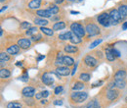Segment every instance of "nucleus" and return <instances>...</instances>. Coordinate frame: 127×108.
Returning a JSON list of instances; mask_svg holds the SVG:
<instances>
[{
  "label": "nucleus",
  "mask_w": 127,
  "mask_h": 108,
  "mask_svg": "<svg viewBox=\"0 0 127 108\" xmlns=\"http://www.w3.org/2000/svg\"><path fill=\"white\" fill-rule=\"evenodd\" d=\"M84 88V85L82 83H79V82H76L74 84V86L72 87V90L73 91H77V90H82Z\"/></svg>",
  "instance_id": "31"
},
{
  "label": "nucleus",
  "mask_w": 127,
  "mask_h": 108,
  "mask_svg": "<svg viewBox=\"0 0 127 108\" xmlns=\"http://www.w3.org/2000/svg\"><path fill=\"white\" fill-rule=\"evenodd\" d=\"M55 2L58 3V4H62V3L64 2V0H55Z\"/></svg>",
  "instance_id": "46"
},
{
  "label": "nucleus",
  "mask_w": 127,
  "mask_h": 108,
  "mask_svg": "<svg viewBox=\"0 0 127 108\" xmlns=\"http://www.w3.org/2000/svg\"><path fill=\"white\" fill-rule=\"evenodd\" d=\"M106 57H107V59L109 61H113L115 59V56L113 54L112 49H111V48H107L106 49Z\"/></svg>",
  "instance_id": "16"
},
{
  "label": "nucleus",
  "mask_w": 127,
  "mask_h": 108,
  "mask_svg": "<svg viewBox=\"0 0 127 108\" xmlns=\"http://www.w3.org/2000/svg\"><path fill=\"white\" fill-rule=\"evenodd\" d=\"M88 97V94L87 93H77V92H73L70 95V98L72 101H75V102H83L87 99Z\"/></svg>",
  "instance_id": "2"
},
{
  "label": "nucleus",
  "mask_w": 127,
  "mask_h": 108,
  "mask_svg": "<svg viewBox=\"0 0 127 108\" xmlns=\"http://www.w3.org/2000/svg\"><path fill=\"white\" fill-rule=\"evenodd\" d=\"M43 58H44V56H39V57L37 58V60L39 61V60H41V59H43Z\"/></svg>",
  "instance_id": "49"
},
{
  "label": "nucleus",
  "mask_w": 127,
  "mask_h": 108,
  "mask_svg": "<svg viewBox=\"0 0 127 108\" xmlns=\"http://www.w3.org/2000/svg\"><path fill=\"white\" fill-rule=\"evenodd\" d=\"M78 1H82V0H78Z\"/></svg>",
  "instance_id": "56"
},
{
  "label": "nucleus",
  "mask_w": 127,
  "mask_h": 108,
  "mask_svg": "<svg viewBox=\"0 0 127 108\" xmlns=\"http://www.w3.org/2000/svg\"><path fill=\"white\" fill-rule=\"evenodd\" d=\"M20 79H21L22 81H24V82H27V81L29 80V75H28V74L26 73V74H25L24 76H22V77L20 78Z\"/></svg>",
  "instance_id": "38"
},
{
  "label": "nucleus",
  "mask_w": 127,
  "mask_h": 108,
  "mask_svg": "<svg viewBox=\"0 0 127 108\" xmlns=\"http://www.w3.org/2000/svg\"><path fill=\"white\" fill-rule=\"evenodd\" d=\"M114 86L118 89H124L126 87V83L124 80H115L114 81Z\"/></svg>",
  "instance_id": "18"
},
{
  "label": "nucleus",
  "mask_w": 127,
  "mask_h": 108,
  "mask_svg": "<svg viewBox=\"0 0 127 108\" xmlns=\"http://www.w3.org/2000/svg\"><path fill=\"white\" fill-rule=\"evenodd\" d=\"M18 45L21 48H23V49H28L32 45V42L28 38H21V39L18 40Z\"/></svg>",
  "instance_id": "7"
},
{
  "label": "nucleus",
  "mask_w": 127,
  "mask_h": 108,
  "mask_svg": "<svg viewBox=\"0 0 127 108\" xmlns=\"http://www.w3.org/2000/svg\"><path fill=\"white\" fill-rule=\"evenodd\" d=\"M37 33V29L35 27H32V28H30L28 31H27V34L28 35H31V36H33Z\"/></svg>",
  "instance_id": "28"
},
{
  "label": "nucleus",
  "mask_w": 127,
  "mask_h": 108,
  "mask_svg": "<svg viewBox=\"0 0 127 108\" xmlns=\"http://www.w3.org/2000/svg\"><path fill=\"white\" fill-rule=\"evenodd\" d=\"M86 31L90 35H97V34L100 33V29L96 25H94V24H89L86 27Z\"/></svg>",
  "instance_id": "5"
},
{
  "label": "nucleus",
  "mask_w": 127,
  "mask_h": 108,
  "mask_svg": "<svg viewBox=\"0 0 127 108\" xmlns=\"http://www.w3.org/2000/svg\"><path fill=\"white\" fill-rule=\"evenodd\" d=\"M30 28H32V27H31V24L29 22H24L21 24V29H23V30H26V29L29 30Z\"/></svg>",
  "instance_id": "33"
},
{
  "label": "nucleus",
  "mask_w": 127,
  "mask_h": 108,
  "mask_svg": "<svg viewBox=\"0 0 127 108\" xmlns=\"http://www.w3.org/2000/svg\"><path fill=\"white\" fill-rule=\"evenodd\" d=\"M36 15L40 16V17H43V18H49L53 15L48 9H45V10H38L36 12Z\"/></svg>",
  "instance_id": "13"
},
{
  "label": "nucleus",
  "mask_w": 127,
  "mask_h": 108,
  "mask_svg": "<svg viewBox=\"0 0 127 108\" xmlns=\"http://www.w3.org/2000/svg\"><path fill=\"white\" fill-rule=\"evenodd\" d=\"M125 101L127 102V96H126V98H125Z\"/></svg>",
  "instance_id": "55"
},
{
  "label": "nucleus",
  "mask_w": 127,
  "mask_h": 108,
  "mask_svg": "<svg viewBox=\"0 0 127 108\" xmlns=\"http://www.w3.org/2000/svg\"><path fill=\"white\" fill-rule=\"evenodd\" d=\"M122 29H123V30H127V22H125V23L123 24V26H122Z\"/></svg>",
  "instance_id": "45"
},
{
  "label": "nucleus",
  "mask_w": 127,
  "mask_h": 108,
  "mask_svg": "<svg viewBox=\"0 0 127 108\" xmlns=\"http://www.w3.org/2000/svg\"><path fill=\"white\" fill-rule=\"evenodd\" d=\"M0 1H1L2 3H3V2H4V1H6V0H0Z\"/></svg>",
  "instance_id": "54"
},
{
  "label": "nucleus",
  "mask_w": 127,
  "mask_h": 108,
  "mask_svg": "<svg viewBox=\"0 0 127 108\" xmlns=\"http://www.w3.org/2000/svg\"><path fill=\"white\" fill-rule=\"evenodd\" d=\"M71 33H72V31L64 32V33H63V34H60V35H59V38H61L62 40H67V39H70V37H71Z\"/></svg>",
  "instance_id": "26"
},
{
  "label": "nucleus",
  "mask_w": 127,
  "mask_h": 108,
  "mask_svg": "<svg viewBox=\"0 0 127 108\" xmlns=\"http://www.w3.org/2000/svg\"><path fill=\"white\" fill-rule=\"evenodd\" d=\"M64 28H65V24L64 22H58L53 26V30L54 31H61Z\"/></svg>",
  "instance_id": "20"
},
{
  "label": "nucleus",
  "mask_w": 127,
  "mask_h": 108,
  "mask_svg": "<svg viewBox=\"0 0 127 108\" xmlns=\"http://www.w3.org/2000/svg\"><path fill=\"white\" fill-rule=\"evenodd\" d=\"M13 108H23L22 106H16V107H13Z\"/></svg>",
  "instance_id": "52"
},
{
  "label": "nucleus",
  "mask_w": 127,
  "mask_h": 108,
  "mask_svg": "<svg viewBox=\"0 0 127 108\" xmlns=\"http://www.w3.org/2000/svg\"><path fill=\"white\" fill-rule=\"evenodd\" d=\"M117 96H118V93H117L116 91H114V90H110V91L107 92V97H108L110 100H114V99H116Z\"/></svg>",
  "instance_id": "12"
},
{
  "label": "nucleus",
  "mask_w": 127,
  "mask_h": 108,
  "mask_svg": "<svg viewBox=\"0 0 127 108\" xmlns=\"http://www.w3.org/2000/svg\"><path fill=\"white\" fill-rule=\"evenodd\" d=\"M54 104L55 105H63V101L62 100H55L54 101Z\"/></svg>",
  "instance_id": "41"
},
{
  "label": "nucleus",
  "mask_w": 127,
  "mask_h": 108,
  "mask_svg": "<svg viewBox=\"0 0 127 108\" xmlns=\"http://www.w3.org/2000/svg\"><path fill=\"white\" fill-rule=\"evenodd\" d=\"M98 22L104 26V27H109L111 25V17L108 13H102L98 16Z\"/></svg>",
  "instance_id": "3"
},
{
  "label": "nucleus",
  "mask_w": 127,
  "mask_h": 108,
  "mask_svg": "<svg viewBox=\"0 0 127 108\" xmlns=\"http://www.w3.org/2000/svg\"><path fill=\"white\" fill-rule=\"evenodd\" d=\"M70 30L73 33H75L79 37H83L85 35V30H84L83 26L80 25L79 23H72L70 25Z\"/></svg>",
  "instance_id": "1"
},
{
  "label": "nucleus",
  "mask_w": 127,
  "mask_h": 108,
  "mask_svg": "<svg viewBox=\"0 0 127 108\" xmlns=\"http://www.w3.org/2000/svg\"><path fill=\"white\" fill-rule=\"evenodd\" d=\"M80 80H82L83 82H88L90 80V75L89 74H86V73H83L80 75Z\"/></svg>",
  "instance_id": "32"
},
{
  "label": "nucleus",
  "mask_w": 127,
  "mask_h": 108,
  "mask_svg": "<svg viewBox=\"0 0 127 108\" xmlns=\"http://www.w3.org/2000/svg\"><path fill=\"white\" fill-rule=\"evenodd\" d=\"M16 106H22V104L19 102H10L7 104V108H13L16 107Z\"/></svg>",
  "instance_id": "34"
},
{
  "label": "nucleus",
  "mask_w": 127,
  "mask_h": 108,
  "mask_svg": "<svg viewBox=\"0 0 127 108\" xmlns=\"http://www.w3.org/2000/svg\"><path fill=\"white\" fill-rule=\"evenodd\" d=\"M35 97H36V99H40V98H42V97H43V94H42V92H41V93H36Z\"/></svg>",
  "instance_id": "40"
},
{
  "label": "nucleus",
  "mask_w": 127,
  "mask_h": 108,
  "mask_svg": "<svg viewBox=\"0 0 127 108\" xmlns=\"http://www.w3.org/2000/svg\"><path fill=\"white\" fill-rule=\"evenodd\" d=\"M67 1H69V2H73V1H75V0H67Z\"/></svg>",
  "instance_id": "53"
},
{
  "label": "nucleus",
  "mask_w": 127,
  "mask_h": 108,
  "mask_svg": "<svg viewBox=\"0 0 127 108\" xmlns=\"http://www.w3.org/2000/svg\"><path fill=\"white\" fill-rule=\"evenodd\" d=\"M6 9H7V6H3V7L1 8V12H3V11L6 10Z\"/></svg>",
  "instance_id": "47"
},
{
  "label": "nucleus",
  "mask_w": 127,
  "mask_h": 108,
  "mask_svg": "<svg viewBox=\"0 0 127 108\" xmlns=\"http://www.w3.org/2000/svg\"><path fill=\"white\" fill-rule=\"evenodd\" d=\"M48 10H49L53 15H55V14H57V13L60 11V8H59L57 5H55V4H51V5L49 6Z\"/></svg>",
  "instance_id": "25"
},
{
  "label": "nucleus",
  "mask_w": 127,
  "mask_h": 108,
  "mask_svg": "<svg viewBox=\"0 0 127 108\" xmlns=\"http://www.w3.org/2000/svg\"><path fill=\"white\" fill-rule=\"evenodd\" d=\"M84 62H85V64L88 65L89 67H94V66L97 65V60H96L94 57L90 56V55H88V56H86V57L84 58Z\"/></svg>",
  "instance_id": "10"
},
{
  "label": "nucleus",
  "mask_w": 127,
  "mask_h": 108,
  "mask_svg": "<svg viewBox=\"0 0 127 108\" xmlns=\"http://www.w3.org/2000/svg\"><path fill=\"white\" fill-rule=\"evenodd\" d=\"M118 11L120 13V15L122 18H125L127 17V5L126 4H121L119 7H118Z\"/></svg>",
  "instance_id": "17"
},
{
  "label": "nucleus",
  "mask_w": 127,
  "mask_h": 108,
  "mask_svg": "<svg viewBox=\"0 0 127 108\" xmlns=\"http://www.w3.org/2000/svg\"><path fill=\"white\" fill-rule=\"evenodd\" d=\"M102 84H103V82H102V81L97 82V83H95V84H93V88H94V87H98V86H101Z\"/></svg>",
  "instance_id": "42"
},
{
  "label": "nucleus",
  "mask_w": 127,
  "mask_h": 108,
  "mask_svg": "<svg viewBox=\"0 0 127 108\" xmlns=\"http://www.w3.org/2000/svg\"><path fill=\"white\" fill-rule=\"evenodd\" d=\"M17 66H22V63H20V62H19V63H17Z\"/></svg>",
  "instance_id": "51"
},
{
  "label": "nucleus",
  "mask_w": 127,
  "mask_h": 108,
  "mask_svg": "<svg viewBox=\"0 0 127 108\" xmlns=\"http://www.w3.org/2000/svg\"><path fill=\"white\" fill-rule=\"evenodd\" d=\"M41 38H42V36H41L40 34H35V35L32 36V40H34V41H38V40H40Z\"/></svg>",
  "instance_id": "37"
},
{
  "label": "nucleus",
  "mask_w": 127,
  "mask_h": 108,
  "mask_svg": "<svg viewBox=\"0 0 127 108\" xmlns=\"http://www.w3.org/2000/svg\"><path fill=\"white\" fill-rule=\"evenodd\" d=\"M70 13L71 14H79V12H77V11H71Z\"/></svg>",
  "instance_id": "48"
},
{
  "label": "nucleus",
  "mask_w": 127,
  "mask_h": 108,
  "mask_svg": "<svg viewBox=\"0 0 127 108\" xmlns=\"http://www.w3.org/2000/svg\"><path fill=\"white\" fill-rule=\"evenodd\" d=\"M34 24L35 25H38V26H41V27H45L48 25V22L44 19H39V18H36L34 20Z\"/></svg>",
  "instance_id": "21"
},
{
  "label": "nucleus",
  "mask_w": 127,
  "mask_h": 108,
  "mask_svg": "<svg viewBox=\"0 0 127 108\" xmlns=\"http://www.w3.org/2000/svg\"><path fill=\"white\" fill-rule=\"evenodd\" d=\"M44 103H47V100L45 99V100H42V104H44Z\"/></svg>",
  "instance_id": "50"
},
{
  "label": "nucleus",
  "mask_w": 127,
  "mask_h": 108,
  "mask_svg": "<svg viewBox=\"0 0 127 108\" xmlns=\"http://www.w3.org/2000/svg\"><path fill=\"white\" fill-rule=\"evenodd\" d=\"M72 43H74V44H77V43H80L81 42V38H80L78 35H76L75 33H71V37H70V39H69Z\"/></svg>",
  "instance_id": "23"
},
{
  "label": "nucleus",
  "mask_w": 127,
  "mask_h": 108,
  "mask_svg": "<svg viewBox=\"0 0 127 108\" xmlns=\"http://www.w3.org/2000/svg\"><path fill=\"white\" fill-rule=\"evenodd\" d=\"M41 79H42V82L44 83V85L52 87V85L54 83V79H53V76H51V74L45 73V74H43V76H42Z\"/></svg>",
  "instance_id": "6"
},
{
  "label": "nucleus",
  "mask_w": 127,
  "mask_h": 108,
  "mask_svg": "<svg viewBox=\"0 0 127 108\" xmlns=\"http://www.w3.org/2000/svg\"><path fill=\"white\" fill-rule=\"evenodd\" d=\"M77 47L73 46V45H65L64 46V51L67 53H75L77 52Z\"/></svg>",
  "instance_id": "22"
},
{
  "label": "nucleus",
  "mask_w": 127,
  "mask_h": 108,
  "mask_svg": "<svg viewBox=\"0 0 127 108\" xmlns=\"http://www.w3.org/2000/svg\"><path fill=\"white\" fill-rule=\"evenodd\" d=\"M112 51H113V54H114L115 57H119V56H120V52L117 51L116 49H112Z\"/></svg>",
  "instance_id": "39"
},
{
  "label": "nucleus",
  "mask_w": 127,
  "mask_h": 108,
  "mask_svg": "<svg viewBox=\"0 0 127 108\" xmlns=\"http://www.w3.org/2000/svg\"><path fill=\"white\" fill-rule=\"evenodd\" d=\"M86 108H100V105L97 100H92L87 104Z\"/></svg>",
  "instance_id": "27"
},
{
  "label": "nucleus",
  "mask_w": 127,
  "mask_h": 108,
  "mask_svg": "<svg viewBox=\"0 0 127 108\" xmlns=\"http://www.w3.org/2000/svg\"><path fill=\"white\" fill-rule=\"evenodd\" d=\"M19 50H20L19 45H16V44H13V45H11V46H9L7 48V52H8L9 54H12V55L17 54V53L19 52Z\"/></svg>",
  "instance_id": "15"
},
{
  "label": "nucleus",
  "mask_w": 127,
  "mask_h": 108,
  "mask_svg": "<svg viewBox=\"0 0 127 108\" xmlns=\"http://www.w3.org/2000/svg\"><path fill=\"white\" fill-rule=\"evenodd\" d=\"M11 76V73L8 69H1L0 70V77L2 79H8V78Z\"/></svg>",
  "instance_id": "19"
},
{
  "label": "nucleus",
  "mask_w": 127,
  "mask_h": 108,
  "mask_svg": "<svg viewBox=\"0 0 127 108\" xmlns=\"http://www.w3.org/2000/svg\"><path fill=\"white\" fill-rule=\"evenodd\" d=\"M63 92V87L62 86H59V87H57L56 89H55V94H60V93Z\"/></svg>",
  "instance_id": "36"
},
{
  "label": "nucleus",
  "mask_w": 127,
  "mask_h": 108,
  "mask_svg": "<svg viewBox=\"0 0 127 108\" xmlns=\"http://www.w3.org/2000/svg\"><path fill=\"white\" fill-rule=\"evenodd\" d=\"M35 93V90L32 87H27L22 91V94L26 97H32Z\"/></svg>",
  "instance_id": "8"
},
{
  "label": "nucleus",
  "mask_w": 127,
  "mask_h": 108,
  "mask_svg": "<svg viewBox=\"0 0 127 108\" xmlns=\"http://www.w3.org/2000/svg\"><path fill=\"white\" fill-rule=\"evenodd\" d=\"M0 59H1V64H3L5 61H9L10 57H9V56H8L6 53L1 52V54H0Z\"/></svg>",
  "instance_id": "30"
},
{
  "label": "nucleus",
  "mask_w": 127,
  "mask_h": 108,
  "mask_svg": "<svg viewBox=\"0 0 127 108\" xmlns=\"http://www.w3.org/2000/svg\"><path fill=\"white\" fill-rule=\"evenodd\" d=\"M101 42H102V39H97V40H95L94 42H92V43H91L90 48H94V47H96L97 45H99Z\"/></svg>",
  "instance_id": "35"
},
{
  "label": "nucleus",
  "mask_w": 127,
  "mask_h": 108,
  "mask_svg": "<svg viewBox=\"0 0 127 108\" xmlns=\"http://www.w3.org/2000/svg\"><path fill=\"white\" fill-rule=\"evenodd\" d=\"M40 31H42L43 33L47 34V35H53V34H54V31H52V30H50V29H47V28H44V27H41Z\"/></svg>",
  "instance_id": "29"
},
{
  "label": "nucleus",
  "mask_w": 127,
  "mask_h": 108,
  "mask_svg": "<svg viewBox=\"0 0 127 108\" xmlns=\"http://www.w3.org/2000/svg\"><path fill=\"white\" fill-rule=\"evenodd\" d=\"M42 94H43V97H47L48 95H49V93H48L47 91H44V92H42Z\"/></svg>",
  "instance_id": "43"
},
{
  "label": "nucleus",
  "mask_w": 127,
  "mask_h": 108,
  "mask_svg": "<svg viewBox=\"0 0 127 108\" xmlns=\"http://www.w3.org/2000/svg\"><path fill=\"white\" fill-rule=\"evenodd\" d=\"M110 17H111V25H117L118 22H119L121 19H123V18L121 17V15H120L119 11H118V10H115V9L111 10V12H110Z\"/></svg>",
  "instance_id": "4"
},
{
  "label": "nucleus",
  "mask_w": 127,
  "mask_h": 108,
  "mask_svg": "<svg viewBox=\"0 0 127 108\" xmlns=\"http://www.w3.org/2000/svg\"><path fill=\"white\" fill-rule=\"evenodd\" d=\"M75 71H76V64H75V66L73 67V70H72V72H71V75H72V76L74 75V73H75Z\"/></svg>",
  "instance_id": "44"
},
{
  "label": "nucleus",
  "mask_w": 127,
  "mask_h": 108,
  "mask_svg": "<svg viewBox=\"0 0 127 108\" xmlns=\"http://www.w3.org/2000/svg\"><path fill=\"white\" fill-rule=\"evenodd\" d=\"M125 78H126V72L124 70H119L114 75V80H124Z\"/></svg>",
  "instance_id": "14"
},
{
  "label": "nucleus",
  "mask_w": 127,
  "mask_h": 108,
  "mask_svg": "<svg viewBox=\"0 0 127 108\" xmlns=\"http://www.w3.org/2000/svg\"><path fill=\"white\" fill-rule=\"evenodd\" d=\"M64 64H65L67 67L74 64V60L69 56H64Z\"/></svg>",
  "instance_id": "24"
},
{
  "label": "nucleus",
  "mask_w": 127,
  "mask_h": 108,
  "mask_svg": "<svg viewBox=\"0 0 127 108\" xmlns=\"http://www.w3.org/2000/svg\"><path fill=\"white\" fill-rule=\"evenodd\" d=\"M42 0H32L29 3V8L30 9H38L41 6Z\"/></svg>",
  "instance_id": "11"
},
{
  "label": "nucleus",
  "mask_w": 127,
  "mask_h": 108,
  "mask_svg": "<svg viewBox=\"0 0 127 108\" xmlns=\"http://www.w3.org/2000/svg\"><path fill=\"white\" fill-rule=\"evenodd\" d=\"M56 71H57L58 75H60V76H67L69 74V68L67 66H65V67L64 66H60L56 69Z\"/></svg>",
  "instance_id": "9"
}]
</instances>
